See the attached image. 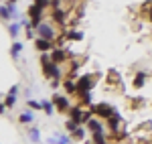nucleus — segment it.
<instances>
[{
	"instance_id": "obj_26",
	"label": "nucleus",
	"mask_w": 152,
	"mask_h": 144,
	"mask_svg": "<svg viewBox=\"0 0 152 144\" xmlns=\"http://www.w3.org/2000/svg\"><path fill=\"white\" fill-rule=\"evenodd\" d=\"M26 106L31 110H43V102H37V99H26Z\"/></svg>"
},
{
	"instance_id": "obj_7",
	"label": "nucleus",
	"mask_w": 152,
	"mask_h": 144,
	"mask_svg": "<svg viewBox=\"0 0 152 144\" xmlns=\"http://www.w3.org/2000/svg\"><path fill=\"white\" fill-rule=\"evenodd\" d=\"M53 106L57 108V112H69L71 110V104H69V97H65V96H61V94H55L53 96Z\"/></svg>"
},
{
	"instance_id": "obj_11",
	"label": "nucleus",
	"mask_w": 152,
	"mask_h": 144,
	"mask_svg": "<svg viewBox=\"0 0 152 144\" xmlns=\"http://www.w3.org/2000/svg\"><path fill=\"white\" fill-rule=\"evenodd\" d=\"M85 128H87V130H89L91 134H95V132H104V122L99 120V118H95V116H94L91 120L85 124Z\"/></svg>"
},
{
	"instance_id": "obj_21",
	"label": "nucleus",
	"mask_w": 152,
	"mask_h": 144,
	"mask_svg": "<svg viewBox=\"0 0 152 144\" xmlns=\"http://www.w3.org/2000/svg\"><path fill=\"white\" fill-rule=\"evenodd\" d=\"M77 97H79V104H81V106H87V108L91 106V91L81 94V96H77Z\"/></svg>"
},
{
	"instance_id": "obj_13",
	"label": "nucleus",
	"mask_w": 152,
	"mask_h": 144,
	"mask_svg": "<svg viewBox=\"0 0 152 144\" xmlns=\"http://www.w3.org/2000/svg\"><path fill=\"white\" fill-rule=\"evenodd\" d=\"M105 122H107V128H110L112 132H118V130H120V124H122V114L116 112L110 120H105Z\"/></svg>"
},
{
	"instance_id": "obj_14",
	"label": "nucleus",
	"mask_w": 152,
	"mask_h": 144,
	"mask_svg": "<svg viewBox=\"0 0 152 144\" xmlns=\"http://www.w3.org/2000/svg\"><path fill=\"white\" fill-rule=\"evenodd\" d=\"M83 33L79 29H69V31H65V39L67 41H83Z\"/></svg>"
},
{
	"instance_id": "obj_33",
	"label": "nucleus",
	"mask_w": 152,
	"mask_h": 144,
	"mask_svg": "<svg viewBox=\"0 0 152 144\" xmlns=\"http://www.w3.org/2000/svg\"><path fill=\"white\" fill-rule=\"evenodd\" d=\"M6 2H10V4H16V2H18V0H6Z\"/></svg>"
},
{
	"instance_id": "obj_22",
	"label": "nucleus",
	"mask_w": 152,
	"mask_h": 144,
	"mask_svg": "<svg viewBox=\"0 0 152 144\" xmlns=\"http://www.w3.org/2000/svg\"><path fill=\"white\" fill-rule=\"evenodd\" d=\"M41 102H43V110H45V114H47V116H53V112H55L53 102H49V99H41Z\"/></svg>"
},
{
	"instance_id": "obj_29",
	"label": "nucleus",
	"mask_w": 152,
	"mask_h": 144,
	"mask_svg": "<svg viewBox=\"0 0 152 144\" xmlns=\"http://www.w3.org/2000/svg\"><path fill=\"white\" fill-rule=\"evenodd\" d=\"M144 16H146V18H148V20L152 23V0L148 2V4H146V12H144Z\"/></svg>"
},
{
	"instance_id": "obj_32",
	"label": "nucleus",
	"mask_w": 152,
	"mask_h": 144,
	"mask_svg": "<svg viewBox=\"0 0 152 144\" xmlns=\"http://www.w3.org/2000/svg\"><path fill=\"white\" fill-rule=\"evenodd\" d=\"M59 83H61L59 79H53V81H51V87H53V89H57V87H59Z\"/></svg>"
},
{
	"instance_id": "obj_24",
	"label": "nucleus",
	"mask_w": 152,
	"mask_h": 144,
	"mask_svg": "<svg viewBox=\"0 0 152 144\" xmlns=\"http://www.w3.org/2000/svg\"><path fill=\"white\" fill-rule=\"evenodd\" d=\"M105 81H110L112 85H116V83H120V75H118V73L112 69V71L107 73V79H105Z\"/></svg>"
},
{
	"instance_id": "obj_20",
	"label": "nucleus",
	"mask_w": 152,
	"mask_h": 144,
	"mask_svg": "<svg viewBox=\"0 0 152 144\" xmlns=\"http://www.w3.org/2000/svg\"><path fill=\"white\" fill-rule=\"evenodd\" d=\"M91 136H94V140H91L94 144H107V138H105V130H104V132H95V134H91Z\"/></svg>"
},
{
	"instance_id": "obj_5",
	"label": "nucleus",
	"mask_w": 152,
	"mask_h": 144,
	"mask_svg": "<svg viewBox=\"0 0 152 144\" xmlns=\"http://www.w3.org/2000/svg\"><path fill=\"white\" fill-rule=\"evenodd\" d=\"M26 16H28V18H31V23H33V26H39V24L43 23V20H45V8H43V6H39V4H35V2H33V4H31V6H28V10H26Z\"/></svg>"
},
{
	"instance_id": "obj_12",
	"label": "nucleus",
	"mask_w": 152,
	"mask_h": 144,
	"mask_svg": "<svg viewBox=\"0 0 152 144\" xmlns=\"http://www.w3.org/2000/svg\"><path fill=\"white\" fill-rule=\"evenodd\" d=\"M83 106L79 104V106H73V108L69 110V120H75L77 124H81V118H83Z\"/></svg>"
},
{
	"instance_id": "obj_30",
	"label": "nucleus",
	"mask_w": 152,
	"mask_h": 144,
	"mask_svg": "<svg viewBox=\"0 0 152 144\" xmlns=\"http://www.w3.org/2000/svg\"><path fill=\"white\" fill-rule=\"evenodd\" d=\"M142 104H144V99H142V97H138V99H132V102H130V106H132V108H140Z\"/></svg>"
},
{
	"instance_id": "obj_1",
	"label": "nucleus",
	"mask_w": 152,
	"mask_h": 144,
	"mask_svg": "<svg viewBox=\"0 0 152 144\" xmlns=\"http://www.w3.org/2000/svg\"><path fill=\"white\" fill-rule=\"evenodd\" d=\"M41 71L47 79H63V71H61V65L51 61V55L47 53H41Z\"/></svg>"
},
{
	"instance_id": "obj_3",
	"label": "nucleus",
	"mask_w": 152,
	"mask_h": 144,
	"mask_svg": "<svg viewBox=\"0 0 152 144\" xmlns=\"http://www.w3.org/2000/svg\"><path fill=\"white\" fill-rule=\"evenodd\" d=\"M89 110L94 112V116L99 118V120H110V118L116 114V108H112V106L105 104V102H102V104H91Z\"/></svg>"
},
{
	"instance_id": "obj_19",
	"label": "nucleus",
	"mask_w": 152,
	"mask_h": 144,
	"mask_svg": "<svg viewBox=\"0 0 152 144\" xmlns=\"http://www.w3.org/2000/svg\"><path fill=\"white\" fill-rule=\"evenodd\" d=\"M132 83H134V87H142V85L146 83V73L138 71L136 75H134V81H132Z\"/></svg>"
},
{
	"instance_id": "obj_9",
	"label": "nucleus",
	"mask_w": 152,
	"mask_h": 144,
	"mask_svg": "<svg viewBox=\"0 0 152 144\" xmlns=\"http://www.w3.org/2000/svg\"><path fill=\"white\" fill-rule=\"evenodd\" d=\"M35 47L39 53H47V51H53V41H49V39H43V37H37L35 39Z\"/></svg>"
},
{
	"instance_id": "obj_27",
	"label": "nucleus",
	"mask_w": 152,
	"mask_h": 144,
	"mask_svg": "<svg viewBox=\"0 0 152 144\" xmlns=\"http://www.w3.org/2000/svg\"><path fill=\"white\" fill-rule=\"evenodd\" d=\"M28 138H31L33 142H39V140H41V132H39V128H33V130H28Z\"/></svg>"
},
{
	"instance_id": "obj_6",
	"label": "nucleus",
	"mask_w": 152,
	"mask_h": 144,
	"mask_svg": "<svg viewBox=\"0 0 152 144\" xmlns=\"http://www.w3.org/2000/svg\"><path fill=\"white\" fill-rule=\"evenodd\" d=\"M67 59H71V57H69V49H67V47H55L53 51H51V61H53V63L63 65Z\"/></svg>"
},
{
	"instance_id": "obj_18",
	"label": "nucleus",
	"mask_w": 152,
	"mask_h": 144,
	"mask_svg": "<svg viewBox=\"0 0 152 144\" xmlns=\"http://www.w3.org/2000/svg\"><path fill=\"white\" fill-rule=\"evenodd\" d=\"M23 43L20 41H14L12 43V47H10V55H12V59H18V55H20V51H23Z\"/></svg>"
},
{
	"instance_id": "obj_2",
	"label": "nucleus",
	"mask_w": 152,
	"mask_h": 144,
	"mask_svg": "<svg viewBox=\"0 0 152 144\" xmlns=\"http://www.w3.org/2000/svg\"><path fill=\"white\" fill-rule=\"evenodd\" d=\"M37 33H39V37H43V39H49V41H55L57 37H61L63 33H59L57 29H55V23L51 20H43V23L37 26Z\"/></svg>"
},
{
	"instance_id": "obj_28",
	"label": "nucleus",
	"mask_w": 152,
	"mask_h": 144,
	"mask_svg": "<svg viewBox=\"0 0 152 144\" xmlns=\"http://www.w3.org/2000/svg\"><path fill=\"white\" fill-rule=\"evenodd\" d=\"M77 126H79V124H77L75 120H67V124H65V128H67V132H73V130H75Z\"/></svg>"
},
{
	"instance_id": "obj_10",
	"label": "nucleus",
	"mask_w": 152,
	"mask_h": 144,
	"mask_svg": "<svg viewBox=\"0 0 152 144\" xmlns=\"http://www.w3.org/2000/svg\"><path fill=\"white\" fill-rule=\"evenodd\" d=\"M0 14H2V20L14 18V16H16V8H14V4H10V2H4V4H2V8H0Z\"/></svg>"
},
{
	"instance_id": "obj_31",
	"label": "nucleus",
	"mask_w": 152,
	"mask_h": 144,
	"mask_svg": "<svg viewBox=\"0 0 152 144\" xmlns=\"http://www.w3.org/2000/svg\"><path fill=\"white\" fill-rule=\"evenodd\" d=\"M35 4L43 6V8H47V6H51V0H35Z\"/></svg>"
},
{
	"instance_id": "obj_23",
	"label": "nucleus",
	"mask_w": 152,
	"mask_h": 144,
	"mask_svg": "<svg viewBox=\"0 0 152 144\" xmlns=\"http://www.w3.org/2000/svg\"><path fill=\"white\" fill-rule=\"evenodd\" d=\"M20 26H23V24H8V35H10L12 39H16V37L20 35Z\"/></svg>"
},
{
	"instance_id": "obj_25",
	"label": "nucleus",
	"mask_w": 152,
	"mask_h": 144,
	"mask_svg": "<svg viewBox=\"0 0 152 144\" xmlns=\"http://www.w3.org/2000/svg\"><path fill=\"white\" fill-rule=\"evenodd\" d=\"M14 102H16V94H10V91H8V96L4 97V106H6V108H12Z\"/></svg>"
},
{
	"instance_id": "obj_17",
	"label": "nucleus",
	"mask_w": 152,
	"mask_h": 144,
	"mask_svg": "<svg viewBox=\"0 0 152 144\" xmlns=\"http://www.w3.org/2000/svg\"><path fill=\"white\" fill-rule=\"evenodd\" d=\"M33 120H35V114H33V110H31V108L24 110L23 114L18 116V122H23V124H31Z\"/></svg>"
},
{
	"instance_id": "obj_16",
	"label": "nucleus",
	"mask_w": 152,
	"mask_h": 144,
	"mask_svg": "<svg viewBox=\"0 0 152 144\" xmlns=\"http://www.w3.org/2000/svg\"><path fill=\"white\" fill-rule=\"evenodd\" d=\"M63 87H65V91H67V94H77V81H73L71 77L63 79Z\"/></svg>"
},
{
	"instance_id": "obj_4",
	"label": "nucleus",
	"mask_w": 152,
	"mask_h": 144,
	"mask_svg": "<svg viewBox=\"0 0 152 144\" xmlns=\"http://www.w3.org/2000/svg\"><path fill=\"white\" fill-rule=\"evenodd\" d=\"M97 77H99L97 73H87V75H81V77L77 79V94H75V96H81V94L91 91V87L95 85V79H97Z\"/></svg>"
},
{
	"instance_id": "obj_8",
	"label": "nucleus",
	"mask_w": 152,
	"mask_h": 144,
	"mask_svg": "<svg viewBox=\"0 0 152 144\" xmlns=\"http://www.w3.org/2000/svg\"><path fill=\"white\" fill-rule=\"evenodd\" d=\"M51 20L59 26H63V24L67 23V10L65 8H53L51 10Z\"/></svg>"
},
{
	"instance_id": "obj_15",
	"label": "nucleus",
	"mask_w": 152,
	"mask_h": 144,
	"mask_svg": "<svg viewBox=\"0 0 152 144\" xmlns=\"http://www.w3.org/2000/svg\"><path fill=\"white\" fill-rule=\"evenodd\" d=\"M85 132H87V128H85L83 124H79L73 132H69V136L73 138V140H85Z\"/></svg>"
}]
</instances>
